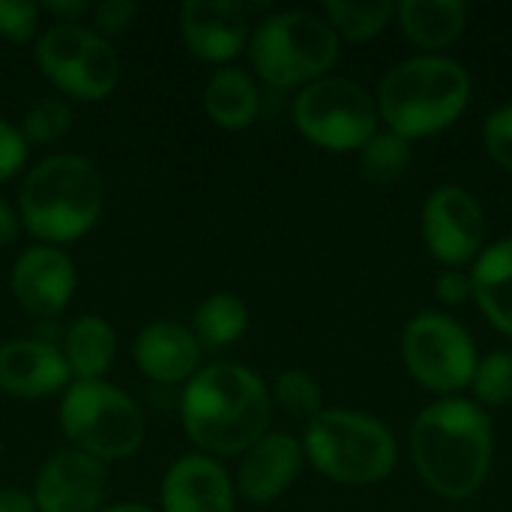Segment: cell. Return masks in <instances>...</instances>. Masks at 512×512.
<instances>
[{"label":"cell","instance_id":"obj_1","mask_svg":"<svg viewBox=\"0 0 512 512\" xmlns=\"http://www.w3.org/2000/svg\"><path fill=\"white\" fill-rule=\"evenodd\" d=\"M273 417L270 387L240 363L198 369L180 393V423L204 456H243L267 435Z\"/></svg>","mask_w":512,"mask_h":512},{"label":"cell","instance_id":"obj_2","mask_svg":"<svg viewBox=\"0 0 512 512\" xmlns=\"http://www.w3.org/2000/svg\"><path fill=\"white\" fill-rule=\"evenodd\" d=\"M408 444L420 480L447 501L474 498L492 471V417L471 399L450 396L423 408Z\"/></svg>","mask_w":512,"mask_h":512},{"label":"cell","instance_id":"obj_3","mask_svg":"<svg viewBox=\"0 0 512 512\" xmlns=\"http://www.w3.org/2000/svg\"><path fill=\"white\" fill-rule=\"evenodd\" d=\"M102 207L99 168L78 153H51L24 174L15 210L27 234L63 249L93 231Z\"/></svg>","mask_w":512,"mask_h":512},{"label":"cell","instance_id":"obj_4","mask_svg":"<svg viewBox=\"0 0 512 512\" xmlns=\"http://www.w3.org/2000/svg\"><path fill=\"white\" fill-rule=\"evenodd\" d=\"M474 81L447 54H414L396 63L378 84L375 105L384 126L408 141L450 129L468 108Z\"/></svg>","mask_w":512,"mask_h":512},{"label":"cell","instance_id":"obj_5","mask_svg":"<svg viewBox=\"0 0 512 512\" xmlns=\"http://www.w3.org/2000/svg\"><path fill=\"white\" fill-rule=\"evenodd\" d=\"M300 444L312 468L339 486L384 483L399 462L393 432L378 417L351 408H324L306 423Z\"/></svg>","mask_w":512,"mask_h":512},{"label":"cell","instance_id":"obj_6","mask_svg":"<svg viewBox=\"0 0 512 512\" xmlns=\"http://www.w3.org/2000/svg\"><path fill=\"white\" fill-rule=\"evenodd\" d=\"M246 48L255 75L273 90H303L327 78L342 54V42L324 15L300 9L273 12L258 21Z\"/></svg>","mask_w":512,"mask_h":512},{"label":"cell","instance_id":"obj_7","mask_svg":"<svg viewBox=\"0 0 512 512\" xmlns=\"http://www.w3.org/2000/svg\"><path fill=\"white\" fill-rule=\"evenodd\" d=\"M57 420L69 447L102 465L135 456L147 435L138 402L108 381H72L63 390Z\"/></svg>","mask_w":512,"mask_h":512},{"label":"cell","instance_id":"obj_8","mask_svg":"<svg viewBox=\"0 0 512 512\" xmlns=\"http://www.w3.org/2000/svg\"><path fill=\"white\" fill-rule=\"evenodd\" d=\"M291 117L297 132L327 153H360L381 123L375 96L339 75L306 84L294 96Z\"/></svg>","mask_w":512,"mask_h":512},{"label":"cell","instance_id":"obj_9","mask_svg":"<svg viewBox=\"0 0 512 512\" xmlns=\"http://www.w3.org/2000/svg\"><path fill=\"white\" fill-rule=\"evenodd\" d=\"M39 72L57 87V93L78 102H99L120 84L123 63L111 39L99 36L87 24H51L33 48Z\"/></svg>","mask_w":512,"mask_h":512},{"label":"cell","instance_id":"obj_10","mask_svg":"<svg viewBox=\"0 0 512 512\" xmlns=\"http://www.w3.org/2000/svg\"><path fill=\"white\" fill-rule=\"evenodd\" d=\"M402 360L417 384L450 399L471 387L480 357L471 333L453 315L423 309L402 330Z\"/></svg>","mask_w":512,"mask_h":512},{"label":"cell","instance_id":"obj_11","mask_svg":"<svg viewBox=\"0 0 512 512\" xmlns=\"http://www.w3.org/2000/svg\"><path fill=\"white\" fill-rule=\"evenodd\" d=\"M420 234L435 261L444 270H462L474 264L486 240V216L474 192L459 183H444L429 192L420 213Z\"/></svg>","mask_w":512,"mask_h":512},{"label":"cell","instance_id":"obj_12","mask_svg":"<svg viewBox=\"0 0 512 512\" xmlns=\"http://www.w3.org/2000/svg\"><path fill=\"white\" fill-rule=\"evenodd\" d=\"M78 270L60 246L36 243L24 249L9 273V291L15 303L36 321H54L72 300Z\"/></svg>","mask_w":512,"mask_h":512},{"label":"cell","instance_id":"obj_13","mask_svg":"<svg viewBox=\"0 0 512 512\" xmlns=\"http://www.w3.org/2000/svg\"><path fill=\"white\" fill-rule=\"evenodd\" d=\"M105 489L108 468L75 447H63L39 468L30 495L36 512H99Z\"/></svg>","mask_w":512,"mask_h":512},{"label":"cell","instance_id":"obj_14","mask_svg":"<svg viewBox=\"0 0 512 512\" xmlns=\"http://www.w3.org/2000/svg\"><path fill=\"white\" fill-rule=\"evenodd\" d=\"M180 36L201 63H228L249 45L246 6L234 0H186L180 6Z\"/></svg>","mask_w":512,"mask_h":512},{"label":"cell","instance_id":"obj_15","mask_svg":"<svg viewBox=\"0 0 512 512\" xmlns=\"http://www.w3.org/2000/svg\"><path fill=\"white\" fill-rule=\"evenodd\" d=\"M303 462L306 453L300 438L288 432H267L240 456L234 489L249 504H273L297 483Z\"/></svg>","mask_w":512,"mask_h":512},{"label":"cell","instance_id":"obj_16","mask_svg":"<svg viewBox=\"0 0 512 512\" xmlns=\"http://www.w3.org/2000/svg\"><path fill=\"white\" fill-rule=\"evenodd\" d=\"M162 512H234L237 489L231 474L204 453L180 456L159 486Z\"/></svg>","mask_w":512,"mask_h":512},{"label":"cell","instance_id":"obj_17","mask_svg":"<svg viewBox=\"0 0 512 512\" xmlns=\"http://www.w3.org/2000/svg\"><path fill=\"white\" fill-rule=\"evenodd\" d=\"M69 366L60 345L42 339L0 342V393L12 399H48L69 387Z\"/></svg>","mask_w":512,"mask_h":512},{"label":"cell","instance_id":"obj_18","mask_svg":"<svg viewBox=\"0 0 512 512\" xmlns=\"http://www.w3.org/2000/svg\"><path fill=\"white\" fill-rule=\"evenodd\" d=\"M135 369L153 384H186L201 363L198 336L177 321H153L132 342Z\"/></svg>","mask_w":512,"mask_h":512},{"label":"cell","instance_id":"obj_19","mask_svg":"<svg viewBox=\"0 0 512 512\" xmlns=\"http://www.w3.org/2000/svg\"><path fill=\"white\" fill-rule=\"evenodd\" d=\"M471 300L483 318L504 336H512V237L483 249L471 264Z\"/></svg>","mask_w":512,"mask_h":512},{"label":"cell","instance_id":"obj_20","mask_svg":"<svg viewBox=\"0 0 512 512\" xmlns=\"http://www.w3.org/2000/svg\"><path fill=\"white\" fill-rule=\"evenodd\" d=\"M396 18L420 54H441L465 33L468 6L462 0H402Z\"/></svg>","mask_w":512,"mask_h":512},{"label":"cell","instance_id":"obj_21","mask_svg":"<svg viewBox=\"0 0 512 512\" xmlns=\"http://www.w3.org/2000/svg\"><path fill=\"white\" fill-rule=\"evenodd\" d=\"M204 111L219 129H249L261 114V87L246 69L222 66L204 84Z\"/></svg>","mask_w":512,"mask_h":512},{"label":"cell","instance_id":"obj_22","mask_svg":"<svg viewBox=\"0 0 512 512\" xmlns=\"http://www.w3.org/2000/svg\"><path fill=\"white\" fill-rule=\"evenodd\" d=\"M60 351L75 381H102L117 357V333L102 315H81L63 330Z\"/></svg>","mask_w":512,"mask_h":512},{"label":"cell","instance_id":"obj_23","mask_svg":"<svg viewBox=\"0 0 512 512\" xmlns=\"http://www.w3.org/2000/svg\"><path fill=\"white\" fill-rule=\"evenodd\" d=\"M249 327V306L228 291L204 297L195 309V336L207 348H228L243 339Z\"/></svg>","mask_w":512,"mask_h":512},{"label":"cell","instance_id":"obj_24","mask_svg":"<svg viewBox=\"0 0 512 512\" xmlns=\"http://www.w3.org/2000/svg\"><path fill=\"white\" fill-rule=\"evenodd\" d=\"M396 15V3L390 0H327L324 3V21L333 27V33L348 42H369L375 39L390 18Z\"/></svg>","mask_w":512,"mask_h":512},{"label":"cell","instance_id":"obj_25","mask_svg":"<svg viewBox=\"0 0 512 512\" xmlns=\"http://www.w3.org/2000/svg\"><path fill=\"white\" fill-rule=\"evenodd\" d=\"M411 159H414V147L408 138L390 129H378L360 150V171L372 183H390L408 171Z\"/></svg>","mask_w":512,"mask_h":512},{"label":"cell","instance_id":"obj_26","mask_svg":"<svg viewBox=\"0 0 512 512\" xmlns=\"http://www.w3.org/2000/svg\"><path fill=\"white\" fill-rule=\"evenodd\" d=\"M273 402L294 420H315L324 411V393L321 384L315 381V375L303 372V369H285L276 375L273 390H270Z\"/></svg>","mask_w":512,"mask_h":512},{"label":"cell","instance_id":"obj_27","mask_svg":"<svg viewBox=\"0 0 512 512\" xmlns=\"http://www.w3.org/2000/svg\"><path fill=\"white\" fill-rule=\"evenodd\" d=\"M72 120H75V111H72L69 99L42 96L24 111L18 129L27 144H51V141H60L72 129Z\"/></svg>","mask_w":512,"mask_h":512},{"label":"cell","instance_id":"obj_28","mask_svg":"<svg viewBox=\"0 0 512 512\" xmlns=\"http://www.w3.org/2000/svg\"><path fill=\"white\" fill-rule=\"evenodd\" d=\"M471 390H474V402L483 411L512 405V351H492L480 357Z\"/></svg>","mask_w":512,"mask_h":512},{"label":"cell","instance_id":"obj_29","mask_svg":"<svg viewBox=\"0 0 512 512\" xmlns=\"http://www.w3.org/2000/svg\"><path fill=\"white\" fill-rule=\"evenodd\" d=\"M42 21V6L33 0H0V36L27 45Z\"/></svg>","mask_w":512,"mask_h":512},{"label":"cell","instance_id":"obj_30","mask_svg":"<svg viewBox=\"0 0 512 512\" xmlns=\"http://www.w3.org/2000/svg\"><path fill=\"white\" fill-rule=\"evenodd\" d=\"M483 147L495 165H501L512 174V105H501L486 117Z\"/></svg>","mask_w":512,"mask_h":512},{"label":"cell","instance_id":"obj_31","mask_svg":"<svg viewBox=\"0 0 512 512\" xmlns=\"http://www.w3.org/2000/svg\"><path fill=\"white\" fill-rule=\"evenodd\" d=\"M138 15V3L132 0H102V3H93L90 9V30H96L99 36H117L123 33Z\"/></svg>","mask_w":512,"mask_h":512},{"label":"cell","instance_id":"obj_32","mask_svg":"<svg viewBox=\"0 0 512 512\" xmlns=\"http://www.w3.org/2000/svg\"><path fill=\"white\" fill-rule=\"evenodd\" d=\"M27 162V141L18 126L0 117V183L12 180Z\"/></svg>","mask_w":512,"mask_h":512},{"label":"cell","instance_id":"obj_33","mask_svg":"<svg viewBox=\"0 0 512 512\" xmlns=\"http://www.w3.org/2000/svg\"><path fill=\"white\" fill-rule=\"evenodd\" d=\"M435 297L444 306H462V303H468L474 297L471 294V276L465 270H444L435 279Z\"/></svg>","mask_w":512,"mask_h":512},{"label":"cell","instance_id":"obj_34","mask_svg":"<svg viewBox=\"0 0 512 512\" xmlns=\"http://www.w3.org/2000/svg\"><path fill=\"white\" fill-rule=\"evenodd\" d=\"M39 6H42V15L54 18V24H78V18L90 15V9H93V3H87V0H48Z\"/></svg>","mask_w":512,"mask_h":512},{"label":"cell","instance_id":"obj_35","mask_svg":"<svg viewBox=\"0 0 512 512\" xmlns=\"http://www.w3.org/2000/svg\"><path fill=\"white\" fill-rule=\"evenodd\" d=\"M0 512H36L33 495L24 489H0Z\"/></svg>","mask_w":512,"mask_h":512},{"label":"cell","instance_id":"obj_36","mask_svg":"<svg viewBox=\"0 0 512 512\" xmlns=\"http://www.w3.org/2000/svg\"><path fill=\"white\" fill-rule=\"evenodd\" d=\"M18 231H21L18 210H15V207H9V204L0 198V249H3V246H9V243H15Z\"/></svg>","mask_w":512,"mask_h":512},{"label":"cell","instance_id":"obj_37","mask_svg":"<svg viewBox=\"0 0 512 512\" xmlns=\"http://www.w3.org/2000/svg\"><path fill=\"white\" fill-rule=\"evenodd\" d=\"M99 512H153L150 507L138 504V501H123V504H111V507H102Z\"/></svg>","mask_w":512,"mask_h":512},{"label":"cell","instance_id":"obj_38","mask_svg":"<svg viewBox=\"0 0 512 512\" xmlns=\"http://www.w3.org/2000/svg\"><path fill=\"white\" fill-rule=\"evenodd\" d=\"M459 512H465V510H459Z\"/></svg>","mask_w":512,"mask_h":512}]
</instances>
